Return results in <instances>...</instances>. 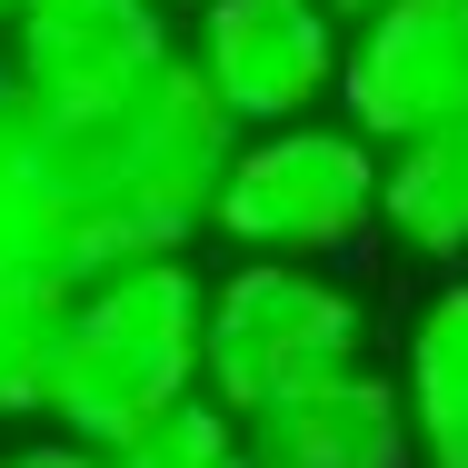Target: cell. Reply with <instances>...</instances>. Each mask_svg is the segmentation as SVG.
<instances>
[{
  "instance_id": "obj_8",
  "label": "cell",
  "mask_w": 468,
  "mask_h": 468,
  "mask_svg": "<svg viewBox=\"0 0 468 468\" xmlns=\"http://www.w3.org/2000/svg\"><path fill=\"white\" fill-rule=\"evenodd\" d=\"M239 439H250V468H419L399 378L378 359H349L270 409H239Z\"/></svg>"
},
{
  "instance_id": "obj_9",
  "label": "cell",
  "mask_w": 468,
  "mask_h": 468,
  "mask_svg": "<svg viewBox=\"0 0 468 468\" xmlns=\"http://www.w3.org/2000/svg\"><path fill=\"white\" fill-rule=\"evenodd\" d=\"M399 409L419 468H468V270H439V289L399 329Z\"/></svg>"
},
{
  "instance_id": "obj_4",
  "label": "cell",
  "mask_w": 468,
  "mask_h": 468,
  "mask_svg": "<svg viewBox=\"0 0 468 468\" xmlns=\"http://www.w3.org/2000/svg\"><path fill=\"white\" fill-rule=\"evenodd\" d=\"M369 359V299L329 260H229L199 299V388L219 409H270L309 378Z\"/></svg>"
},
{
  "instance_id": "obj_13",
  "label": "cell",
  "mask_w": 468,
  "mask_h": 468,
  "mask_svg": "<svg viewBox=\"0 0 468 468\" xmlns=\"http://www.w3.org/2000/svg\"><path fill=\"white\" fill-rule=\"evenodd\" d=\"M100 459L110 468H250V439H239V409H219L209 388H189L160 419H140L130 439H110Z\"/></svg>"
},
{
  "instance_id": "obj_17",
  "label": "cell",
  "mask_w": 468,
  "mask_h": 468,
  "mask_svg": "<svg viewBox=\"0 0 468 468\" xmlns=\"http://www.w3.org/2000/svg\"><path fill=\"white\" fill-rule=\"evenodd\" d=\"M170 10H189V0H170Z\"/></svg>"
},
{
  "instance_id": "obj_10",
  "label": "cell",
  "mask_w": 468,
  "mask_h": 468,
  "mask_svg": "<svg viewBox=\"0 0 468 468\" xmlns=\"http://www.w3.org/2000/svg\"><path fill=\"white\" fill-rule=\"evenodd\" d=\"M378 239H399L419 270H468V120L378 150Z\"/></svg>"
},
{
  "instance_id": "obj_2",
  "label": "cell",
  "mask_w": 468,
  "mask_h": 468,
  "mask_svg": "<svg viewBox=\"0 0 468 468\" xmlns=\"http://www.w3.org/2000/svg\"><path fill=\"white\" fill-rule=\"evenodd\" d=\"M199 299H209V270L189 250H150V260L90 270L70 289V319H60L50 429L110 449L140 419H160L170 399H189L199 388Z\"/></svg>"
},
{
  "instance_id": "obj_14",
  "label": "cell",
  "mask_w": 468,
  "mask_h": 468,
  "mask_svg": "<svg viewBox=\"0 0 468 468\" xmlns=\"http://www.w3.org/2000/svg\"><path fill=\"white\" fill-rule=\"evenodd\" d=\"M0 468H110V459H100L90 439H70V429H50V419H40L30 439H10V449H0Z\"/></svg>"
},
{
  "instance_id": "obj_16",
  "label": "cell",
  "mask_w": 468,
  "mask_h": 468,
  "mask_svg": "<svg viewBox=\"0 0 468 468\" xmlns=\"http://www.w3.org/2000/svg\"><path fill=\"white\" fill-rule=\"evenodd\" d=\"M10 10H20V0H0V20H10Z\"/></svg>"
},
{
  "instance_id": "obj_6",
  "label": "cell",
  "mask_w": 468,
  "mask_h": 468,
  "mask_svg": "<svg viewBox=\"0 0 468 468\" xmlns=\"http://www.w3.org/2000/svg\"><path fill=\"white\" fill-rule=\"evenodd\" d=\"M180 60L239 130H270L299 110H329L339 80V20L319 0H189Z\"/></svg>"
},
{
  "instance_id": "obj_11",
  "label": "cell",
  "mask_w": 468,
  "mask_h": 468,
  "mask_svg": "<svg viewBox=\"0 0 468 468\" xmlns=\"http://www.w3.org/2000/svg\"><path fill=\"white\" fill-rule=\"evenodd\" d=\"M0 280H60L80 289V229L70 199L50 189V170L0 130Z\"/></svg>"
},
{
  "instance_id": "obj_5",
  "label": "cell",
  "mask_w": 468,
  "mask_h": 468,
  "mask_svg": "<svg viewBox=\"0 0 468 468\" xmlns=\"http://www.w3.org/2000/svg\"><path fill=\"white\" fill-rule=\"evenodd\" d=\"M329 110L369 130L378 150L409 130L468 120V0H378L359 20H339Z\"/></svg>"
},
{
  "instance_id": "obj_15",
  "label": "cell",
  "mask_w": 468,
  "mask_h": 468,
  "mask_svg": "<svg viewBox=\"0 0 468 468\" xmlns=\"http://www.w3.org/2000/svg\"><path fill=\"white\" fill-rule=\"evenodd\" d=\"M319 10H329V20H359V10H378V0H319Z\"/></svg>"
},
{
  "instance_id": "obj_7",
  "label": "cell",
  "mask_w": 468,
  "mask_h": 468,
  "mask_svg": "<svg viewBox=\"0 0 468 468\" xmlns=\"http://www.w3.org/2000/svg\"><path fill=\"white\" fill-rule=\"evenodd\" d=\"M170 50H180L170 0H20L0 20V70L40 100H110L150 80Z\"/></svg>"
},
{
  "instance_id": "obj_1",
  "label": "cell",
  "mask_w": 468,
  "mask_h": 468,
  "mask_svg": "<svg viewBox=\"0 0 468 468\" xmlns=\"http://www.w3.org/2000/svg\"><path fill=\"white\" fill-rule=\"evenodd\" d=\"M0 130L70 199L80 280L120 270V260H150V250H189L209 229L229 150H239V120L209 100V80L180 50L110 100H40L30 80L0 70Z\"/></svg>"
},
{
  "instance_id": "obj_12",
  "label": "cell",
  "mask_w": 468,
  "mask_h": 468,
  "mask_svg": "<svg viewBox=\"0 0 468 468\" xmlns=\"http://www.w3.org/2000/svg\"><path fill=\"white\" fill-rule=\"evenodd\" d=\"M60 280H0V429H40L50 419V378H60Z\"/></svg>"
},
{
  "instance_id": "obj_3",
  "label": "cell",
  "mask_w": 468,
  "mask_h": 468,
  "mask_svg": "<svg viewBox=\"0 0 468 468\" xmlns=\"http://www.w3.org/2000/svg\"><path fill=\"white\" fill-rule=\"evenodd\" d=\"M209 229L250 260H349L378 239V140L339 110H299L270 130H239Z\"/></svg>"
}]
</instances>
